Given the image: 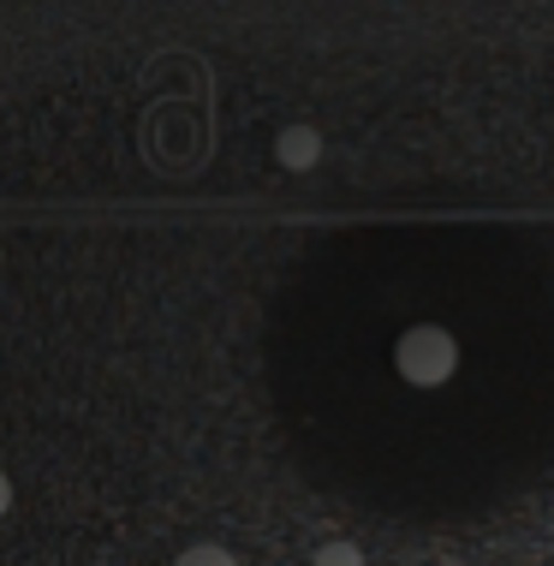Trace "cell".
I'll use <instances>...</instances> for the list:
<instances>
[{"instance_id": "cell-1", "label": "cell", "mask_w": 554, "mask_h": 566, "mask_svg": "<svg viewBox=\"0 0 554 566\" xmlns=\"http://www.w3.org/2000/svg\"><path fill=\"white\" fill-rule=\"evenodd\" d=\"M394 370H399V381H411V388H441V381H453V370H459V340L436 323L406 328L394 340Z\"/></svg>"}, {"instance_id": "cell-2", "label": "cell", "mask_w": 554, "mask_h": 566, "mask_svg": "<svg viewBox=\"0 0 554 566\" xmlns=\"http://www.w3.org/2000/svg\"><path fill=\"white\" fill-rule=\"evenodd\" d=\"M274 161L292 167V174H311V167L322 161L316 126H281V137H274Z\"/></svg>"}, {"instance_id": "cell-3", "label": "cell", "mask_w": 554, "mask_h": 566, "mask_svg": "<svg viewBox=\"0 0 554 566\" xmlns=\"http://www.w3.org/2000/svg\"><path fill=\"white\" fill-rule=\"evenodd\" d=\"M311 566H364V548L358 543H346V537H334V543H322Z\"/></svg>"}, {"instance_id": "cell-4", "label": "cell", "mask_w": 554, "mask_h": 566, "mask_svg": "<svg viewBox=\"0 0 554 566\" xmlns=\"http://www.w3.org/2000/svg\"><path fill=\"white\" fill-rule=\"evenodd\" d=\"M174 566H239V560L227 555L221 543H191V548H185V555H179Z\"/></svg>"}, {"instance_id": "cell-5", "label": "cell", "mask_w": 554, "mask_h": 566, "mask_svg": "<svg viewBox=\"0 0 554 566\" xmlns=\"http://www.w3.org/2000/svg\"><path fill=\"white\" fill-rule=\"evenodd\" d=\"M7 513H12V478L0 471V518H7Z\"/></svg>"}]
</instances>
